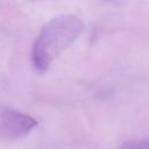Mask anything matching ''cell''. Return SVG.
Wrapping results in <instances>:
<instances>
[{
	"instance_id": "3957f363",
	"label": "cell",
	"mask_w": 149,
	"mask_h": 149,
	"mask_svg": "<svg viewBox=\"0 0 149 149\" xmlns=\"http://www.w3.org/2000/svg\"><path fill=\"white\" fill-rule=\"evenodd\" d=\"M120 149H149V137L125 141Z\"/></svg>"
},
{
	"instance_id": "7a4b0ae2",
	"label": "cell",
	"mask_w": 149,
	"mask_h": 149,
	"mask_svg": "<svg viewBox=\"0 0 149 149\" xmlns=\"http://www.w3.org/2000/svg\"><path fill=\"white\" fill-rule=\"evenodd\" d=\"M37 121L24 113L10 107H0V137L6 140H16L29 134Z\"/></svg>"
},
{
	"instance_id": "6da1fadb",
	"label": "cell",
	"mask_w": 149,
	"mask_h": 149,
	"mask_svg": "<svg viewBox=\"0 0 149 149\" xmlns=\"http://www.w3.org/2000/svg\"><path fill=\"white\" fill-rule=\"evenodd\" d=\"M83 20L76 15H59L48 21L40 30L31 51L33 64L40 72L47 71L51 63L68 49L84 31Z\"/></svg>"
},
{
	"instance_id": "277c9868",
	"label": "cell",
	"mask_w": 149,
	"mask_h": 149,
	"mask_svg": "<svg viewBox=\"0 0 149 149\" xmlns=\"http://www.w3.org/2000/svg\"><path fill=\"white\" fill-rule=\"evenodd\" d=\"M107 1H111V2H114L115 0H107Z\"/></svg>"
}]
</instances>
